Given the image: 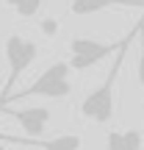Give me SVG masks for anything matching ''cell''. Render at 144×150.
Listing matches in <instances>:
<instances>
[{"instance_id": "52a82bcc", "label": "cell", "mask_w": 144, "mask_h": 150, "mask_svg": "<svg viewBox=\"0 0 144 150\" xmlns=\"http://www.w3.org/2000/svg\"><path fill=\"white\" fill-rule=\"evenodd\" d=\"M105 8H144V0H72L70 14L75 17H89Z\"/></svg>"}, {"instance_id": "4fadbf2b", "label": "cell", "mask_w": 144, "mask_h": 150, "mask_svg": "<svg viewBox=\"0 0 144 150\" xmlns=\"http://www.w3.org/2000/svg\"><path fill=\"white\" fill-rule=\"evenodd\" d=\"M141 108H144V103H141Z\"/></svg>"}, {"instance_id": "7c38bea8", "label": "cell", "mask_w": 144, "mask_h": 150, "mask_svg": "<svg viewBox=\"0 0 144 150\" xmlns=\"http://www.w3.org/2000/svg\"><path fill=\"white\" fill-rule=\"evenodd\" d=\"M0 150H6V147H3V145H0Z\"/></svg>"}, {"instance_id": "3957f363", "label": "cell", "mask_w": 144, "mask_h": 150, "mask_svg": "<svg viewBox=\"0 0 144 150\" xmlns=\"http://www.w3.org/2000/svg\"><path fill=\"white\" fill-rule=\"evenodd\" d=\"M39 56V45L31 42L25 36H8L6 39V61H8V78H6L3 89H0V108L8 103L11 97V89L17 86V81L22 78V72H28V67L36 61Z\"/></svg>"}, {"instance_id": "8992f818", "label": "cell", "mask_w": 144, "mask_h": 150, "mask_svg": "<svg viewBox=\"0 0 144 150\" xmlns=\"http://www.w3.org/2000/svg\"><path fill=\"white\" fill-rule=\"evenodd\" d=\"M0 142H11V145H22V147H39V150H80L83 147V139L78 134H58L53 139H31V136L0 134Z\"/></svg>"}, {"instance_id": "9c48e42d", "label": "cell", "mask_w": 144, "mask_h": 150, "mask_svg": "<svg viewBox=\"0 0 144 150\" xmlns=\"http://www.w3.org/2000/svg\"><path fill=\"white\" fill-rule=\"evenodd\" d=\"M6 3H8L11 8L17 11V17H22V20H31V17L39 14V8H42L44 0H6Z\"/></svg>"}, {"instance_id": "277c9868", "label": "cell", "mask_w": 144, "mask_h": 150, "mask_svg": "<svg viewBox=\"0 0 144 150\" xmlns=\"http://www.w3.org/2000/svg\"><path fill=\"white\" fill-rule=\"evenodd\" d=\"M125 45V36L119 42H97L89 36H75L70 42V70H91L108 56H117L119 47Z\"/></svg>"}, {"instance_id": "7a4b0ae2", "label": "cell", "mask_w": 144, "mask_h": 150, "mask_svg": "<svg viewBox=\"0 0 144 150\" xmlns=\"http://www.w3.org/2000/svg\"><path fill=\"white\" fill-rule=\"evenodd\" d=\"M70 61H55L39 75L31 86H25L22 92H11V100H25V97H50V100H64L72 95V81H70ZM6 103V106H8ZM3 106V108H6Z\"/></svg>"}, {"instance_id": "ba28073f", "label": "cell", "mask_w": 144, "mask_h": 150, "mask_svg": "<svg viewBox=\"0 0 144 150\" xmlns=\"http://www.w3.org/2000/svg\"><path fill=\"white\" fill-rule=\"evenodd\" d=\"M141 131L130 128V131H108L105 134V147L108 150H141Z\"/></svg>"}, {"instance_id": "8fae6325", "label": "cell", "mask_w": 144, "mask_h": 150, "mask_svg": "<svg viewBox=\"0 0 144 150\" xmlns=\"http://www.w3.org/2000/svg\"><path fill=\"white\" fill-rule=\"evenodd\" d=\"M39 31H42L44 36H55V33H58V20H53V17L42 20V22H39Z\"/></svg>"}, {"instance_id": "5b68a950", "label": "cell", "mask_w": 144, "mask_h": 150, "mask_svg": "<svg viewBox=\"0 0 144 150\" xmlns=\"http://www.w3.org/2000/svg\"><path fill=\"white\" fill-rule=\"evenodd\" d=\"M6 114H8L31 139L33 136H42L44 131H47V125H50V108H44V106H25V108H8L6 106Z\"/></svg>"}, {"instance_id": "6da1fadb", "label": "cell", "mask_w": 144, "mask_h": 150, "mask_svg": "<svg viewBox=\"0 0 144 150\" xmlns=\"http://www.w3.org/2000/svg\"><path fill=\"white\" fill-rule=\"evenodd\" d=\"M136 36H139V22H136L133 31H128V36H125V45L119 47V53L114 56V64H111V70H108L105 81H103L97 89H91L89 95L83 97V103H80V114H83L86 120H91V122H97V125L111 122V117H114V86H117L119 70H122V64H125L128 47L133 45V39H136Z\"/></svg>"}, {"instance_id": "30bf717a", "label": "cell", "mask_w": 144, "mask_h": 150, "mask_svg": "<svg viewBox=\"0 0 144 150\" xmlns=\"http://www.w3.org/2000/svg\"><path fill=\"white\" fill-rule=\"evenodd\" d=\"M136 75H139V83L144 86V17L139 20V64H136Z\"/></svg>"}]
</instances>
